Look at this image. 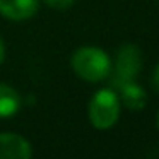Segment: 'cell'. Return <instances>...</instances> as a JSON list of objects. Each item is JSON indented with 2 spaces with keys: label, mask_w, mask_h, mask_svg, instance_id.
<instances>
[{
  "label": "cell",
  "mask_w": 159,
  "mask_h": 159,
  "mask_svg": "<svg viewBox=\"0 0 159 159\" xmlns=\"http://www.w3.org/2000/svg\"><path fill=\"white\" fill-rule=\"evenodd\" d=\"M4 58H5V45L2 41V38H0V63L4 62Z\"/></svg>",
  "instance_id": "10"
},
{
  "label": "cell",
  "mask_w": 159,
  "mask_h": 159,
  "mask_svg": "<svg viewBox=\"0 0 159 159\" xmlns=\"http://www.w3.org/2000/svg\"><path fill=\"white\" fill-rule=\"evenodd\" d=\"M121 94V101L128 110H142L145 104V93L139 84H135L134 80L123 82L121 86H118Z\"/></svg>",
  "instance_id": "6"
},
{
  "label": "cell",
  "mask_w": 159,
  "mask_h": 159,
  "mask_svg": "<svg viewBox=\"0 0 159 159\" xmlns=\"http://www.w3.org/2000/svg\"><path fill=\"white\" fill-rule=\"evenodd\" d=\"M89 121L98 130H108L118 121L120 116V98L111 89H101L91 98Z\"/></svg>",
  "instance_id": "2"
},
{
  "label": "cell",
  "mask_w": 159,
  "mask_h": 159,
  "mask_svg": "<svg viewBox=\"0 0 159 159\" xmlns=\"http://www.w3.org/2000/svg\"><path fill=\"white\" fill-rule=\"evenodd\" d=\"M152 87H154L156 93H159V63L154 69V74H152Z\"/></svg>",
  "instance_id": "9"
},
{
  "label": "cell",
  "mask_w": 159,
  "mask_h": 159,
  "mask_svg": "<svg viewBox=\"0 0 159 159\" xmlns=\"http://www.w3.org/2000/svg\"><path fill=\"white\" fill-rule=\"evenodd\" d=\"M157 128H159V111H157Z\"/></svg>",
  "instance_id": "11"
},
{
  "label": "cell",
  "mask_w": 159,
  "mask_h": 159,
  "mask_svg": "<svg viewBox=\"0 0 159 159\" xmlns=\"http://www.w3.org/2000/svg\"><path fill=\"white\" fill-rule=\"evenodd\" d=\"M21 108V96L12 86L0 82V118H9Z\"/></svg>",
  "instance_id": "7"
},
{
  "label": "cell",
  "mask_w": 159,
  "mask_h": 159,
  "mask_svg": "<svg viewBox=\"0 0 159 159\" xmlns=\"http://www.w3.org/2000/svg\"><path fill=\"white\" fill-rule=\"evenodd\" d=\"M72 69L82 80L101 82L111 72V60L98 46H82L72 55Z\"/></svg>",
  "instance_id": "1"
},
{
  "label": "cell",
  "mask_w": 159,
  "mask_h": 159,
  "mask_svg": "<svg viewBox=\"0 0 159 159\" xmlns=\"http://www.w3.org/2000/svg\"><path fill=\"white\" fill-rule=\"evenodd\" d=\"M142 67L140 50L135 45H123L120 46L116 53V62H115V86H121L123 82L134 80Z\"/></svg>",
  "instance_id": "3"
},
{
  "label": "cell",
  "mask_w": 159,
  "mask_h": 159,
  "mask_svg": "<svg viewBox=\"0 0 159 159\" xmlns=\"http://www.w3.org/2000/svg\"><path fill=\"white\" fill-rule=\"evenodd\" d=\"M31 154L28 139L19 134H0V159H28Z\"/></svg>",
  "instance_id": "4"
},
{
  "label": "cell",
  "mask_w": 159,
  "mask_h": 159,
  "mask_svg": "<svg viewBox=\"0 0 159 159\" xmlns=\"http://www.w3.org/2000/svg\"><path fill=\"white\" fill-rule=\"evenodd\" d=\"M75 0H45V4L50 9H55V11H67L74 5Z\"/></svg>",
  "instance_id": "8"
},
{
  "label": "cell",
  "mask_w": 159,
  "mask_h": 159,
  "mask_svg": "<svg viewBox=\"0 0 159 159\" xmlns=\"http://www.w3.org/2000/svg\"><path fill=\"white\" fill-rule=\"evenodd\" d=\"M38 9L39 0H0V16L11 21H28Z\"/></svg>",
  "instance_id": "5"
}]
</instances>
